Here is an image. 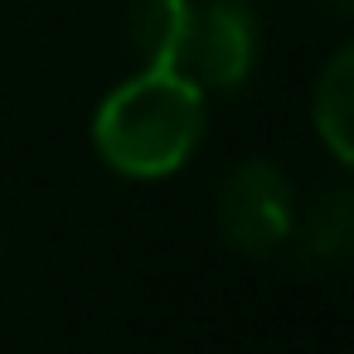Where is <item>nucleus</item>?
<instances>
[{
	"label": "nucleus",
	"instance_id": "4",
	"mask_svg": "<svg viewBox=\"0 0 354 354\" xmlns=\"http://www.w3.org/2000/svg\"><path fill=\"white\" fill-rule=\"evenodd\" d=\"M310 122L325 151L335 156V165H349L354 160V49L349 44H339L320 68L310 93Z\"/></svg>",
	"mask_w": 354,
	"mask_h": 354
},
{
	"label": "nucleus",
	"instance_id": "5",
	"mask_svg": "<svg viewBox=\"0 0 354 354\" xmlns=\"http://www.w3.org/2000/svg\"><path fill=\"white\" fill-rule=\"evenodd\" d=\"M194 0H131L127 10V44L141 68H175Z\"/></svg>",
	"mask_w": 354,
	"mask_h": 354
},
{
	"label": "nucleus",
	"instance_id": "2",
	"mask_svg": "<svg viewBox=\"0 0 354 354\" xmlns=\"http://www.w3.org/2000/svg\"><path fill=\"white\" fill-rule=\"evenodd\" d=\"M262 59V20L252 0H194L189 30L175 59L199 93H238Z\"/></svg>",
	"mask_w": 354,
	"mask_h": 354
},
{
	"label": "nucleus",
	"instance_id": "3",
	"mask_svg": "<svg viewBox=\"0 0 354 354\" xmlns=\"http://www.w3.org/2000/svg\"><path fill=\"white\" fill-rule=\"evenodd\" d=\"M296 228V194L281 165L252 156L233 165L218 185V238L243 257L277 252Z\"/></svg>",
	"mask_w": 354,
	"mask_h": 354
},
{
	"label": "nucleus",
	"instance_id": "6",
	"mask_svg": "<svg viewBox=\"0 0 354 354\" xmlns=\"http://www.w3.org/2000/svg\"><path fill=\"white\" fill-rule=\"evenodd\" d=\"M306 248L315 257H339L349 248V194L344 189H330L320 199V209L306 223Z\"/></svg>",
	"mask_w": 354,
	"mask_h": 354
},
{
	"label": "nucleus",
	"instance_id": "1",
	"mask_svg": "<svg viewBox=\"0 0 354 354\" xmlns=\"http://www.w3.org/2000/svg\"><path fill=\"white\" fill-rule=\"evenodd\" d=\"M204 97L209 93L175 68L131 73L93 112V146L102 165L122 180H170L185 170L204 141Z\"/></svg>",
	"mask_w": 354,
	"mask_h": 354
}]
</instances>
